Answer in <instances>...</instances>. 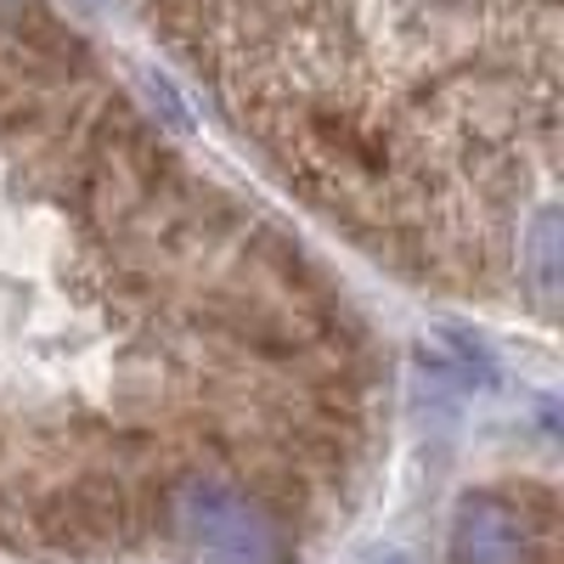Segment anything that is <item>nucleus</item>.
<instances>
[{"instance_id": "f257e3e1", "label": "nucleus", "mask_w": 564, "mask_h": 564, "mask_svg": "<svg viewBox=\"0 0 564 564\" xmlns=\"http://www.w3.org/2000/svg\"><path fill=\"white\" fill-rule=\"evenodd\" d=\"M170 520H175V536L204 564H276V553H282L271 513L220 480L175 486Z\"/></svg>"}, {"instance_id": "f03ea898", "label": "nucleus", "mask_w": 564, "mask_h": 564, "mask_svg": "<svg viewBox=\"0 0 564 564\" xmlns=\"http://www.w3.org/2000/svg\"><path fill=\"white\" fill-rule=\"evenodd\" d=\"M531 531L502 497H463L452 520V564H525Z\"/></svg>"}]
</instances>
